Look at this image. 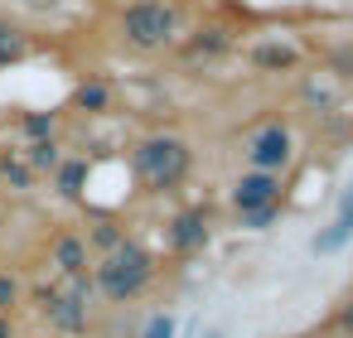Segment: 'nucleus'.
I'll use <instances>...</instances> for the list:
<instances>
[{
    "mask_svg": "<svg viewBox=\"0 0 353 338\" xmlns=\"http://www.w3.org/2000/svg\"><path fill=\"white\" fill-rule=\"evenodd\" d=\"M88 275H92L97 299H107L112 309H126V304H136L141 295L155 290V280H160V256H155L141 237H126L117 251L97 256Z\"/></svg>",
    "mask_w": 353,
    "mask_h": 338,
    "instance_id": "1",
    "label": "nucleus"
},
{
    "mask_svg": "<svg viewBox=\"0 0 353 338\" xmlns=\"http://www.w3.org/2000/svg\"><path fill=\"white\" fill-rule=\"evenodd\" d=\"M131 174L145 184V193H174L194 174V145L184 136H174V131H155V136L136 140Z\"/></svg>",
    "mask_w": 353,
    "mask_h": 338,
    "instance_id": "2",
    "label": "nucleus"
},
{
    "mask_svg": "<svg viewBox=\"0 0 353 338\" xmlns=\"http://www.w3.org/2000/svg\"><path fill=\"white\" fill-rule=\"evenodd\" d=\"M121 30V44L136 49V54H160V49H174L184 39V10L174 0H131L117 20Z\"/></svg>",
    "mask_w": 353,
    "mask_h": 338,
    "instance_id": "3",
    "label": "nucleus"
},
{
    "mask_svg": "<svg viewBox=\"0 0 353 338\" xmlns=\"http://www.w3.org/2000/svg\"><path fill=\"white\" fill-rule=\"evenodd\" d=\"M242 155H247V169L285 179V169L295 165V136H290V126H285V121H266L261 131H252V136H247Z\"/></svg>",
    "mask_w": 353,
    "mask_h": 338,
    "instance_id": "4",
    "label": "nucleus"
},
{
    "mask_svg": "<svg viewBox=\"0 0 353 338\" xmlns=\"http://www.w3.org/2000/svg\"><path fill=\"white\" fill-rule=\"evenodd\" d=\"M34 309L44 314V324L54 328V333H68V338H78V333H88L92 328V309L97 304H88V299H78L63 280L59 285H44V290H34Z\"/></svg>",
    "mask_w": 353,
    "mask_h": 338,
    "instance_id": "5",
    "label": "nucleus"
},
{
    "mask_svg": "<svg viewBox=\"0 0 353 338\" xmlns=\"http://www.w3.org/2000/svg\"><path fill=\"white\" fill-rule=\"evenodd\" d=\"M213 242V208L208 203H189L165 222V251L170 256H199Z\"/></svg>",
    "mask_w": 353,
    "mask_h": 338,
    "instance_id": "6",
    "label": "nucleus"
},
{
    "mask_svg": "<svg viewBox=\"0 0 353 338\" xmlns=\"http://www.w3.org/2000/svg\"><path fill=\"white\" fill-rule=\"evenodd\" d=\"M228 203H232L237 218H242V213H256V208H271V203H285V179L242 169V174L232 179V189H228Z\"/></svg>",
    "mask_w": 353,
    "mask_h": 338,
    "instance_id": "7",
    "label": "nucleus"
},
{
    "mask_svg": "<svg viewBox=\"0 0 353 338\" xmlns=\"http://www.w3.org/2000/svg\"><path fill=\"white\" fill-rule=\"evenodd\" d=\"M348 242H353V184L343 189V198H339L334 218L310 237V251H314V256H339Z\"/></svg>",
    "mask_w": 353,
    "mask_h": 338,
    "instance_id": "8",
    "label": "nucleus"
},
{
    "mask_svg": "<svg viewBox=\"0 0 353 338\" xmlns=\"http://www.w3.org/2000/svg\"><path fill=\"white\" fill-rule=\"evenodd\" d=\"M49 266L59 271V280H73V275H88L92 271V251H88V242H83V232H59L54 242H49Z\"/></svg>",
    "mask_w": 353,
    "mask_h": 338,
    "instance_id": "9",
    "label": "nucleus"
},
{
    "mask_svg": "<svg viewBox=\"0 0 353 338\" xmlns=\"http://www.w3.org/2000/svg\"><path fill=\"white\" fill-rule=\"evenodd\" d=\"M54 179V193L63 198V203H83L88 198V179H92V165L83 160V155H63V165L49 174Z\"/></svg>",
    "mask_w": 353,
    "mask_h": 338,
    "instance_id": "10",
    "label": "nucleus"
},
{
    "mask_svg": "<svg viewBox=\"0 0 353 338\" xmlns=\"http://www.w3.org/2000/svg\"><path fill=\"white\" fill-rule=\"evenodd\" d=\"M126 237H131V232H126V222H121L117 213H97V218L83 227V242H88L92 261H97V256H107V251H117Z\"/></svg>",
    "mask_w": 353,
    "mask_h": 338,
    "instance_id": "11",
    "label": "nucleus"
},
{
    "mask_svg": "<svg viewBox=\"0 0 353 338\" xmlns=\"http://www.w3.org/2000/svg\"><path fill=\"white\" fill-rule=\"evenodd\" d=\"M252 68L256 73H290V68H300V49L295 44H281V39L256 44L252 49Z\"/></svg>",
    "mask_w": 353,
    "mask_h": 338,
    "instance_id": "12",
    "label": "nucleus"
},
{
    "mask_svg": "<svg viewBox=\"0 0 353 338\" xmlns=\"http://www.w3.org/2000/svg\"><path fill=\"white\" fill-rule=\"evenodd\" d=\"M34 169L25 165V150H0V184L10 193H34Z\"/></svg>",
    "mask_w": 353,
    "mask_h": 338,
    "instance_id": "13",
    "label": "nucleus"
},
{
    "mask_svg": "<svg viewBox=\"0 0 353 338\" xmlns=\"http://www.w3.org/2000/svg\"><path fill=\"white\" fill-rule=\"evenodd\" d=\"M228 49H232V34H228L223 25H208V30H199V34L184 44V54H189L194 63H199V59L208 63V59H218V54H228Z\"/></svg>",
    "mask_w": 353,
    "mask_h": 338,
    "instance_id": "14",
    "label": "nucleus"
},
{
    "mask_svg": "<svg viewBox=\"0 0 353 338\" xmlns=\"http://www.w3.org/2000/svg\"><path fill=\"white\" fill-rule=\"evenodd\" d=\"M59 121H63V112H25V116H20L25 145H34V140H59Z\"/></svg>",
    "mask_w": 353,
    "mask_h": 338,
    "instance_id": "15",
    "label": "nucleus"
},
{
    "mask_svg": "<svg viewBox=\"0 0 353 338\" xmlns=\"http://www.w3.org/2000/svg\"><path fill=\"white\" fill-rule=\"evenodd\" d=\"M73 112H83V116H102V112H112V87H107V83H78V92H73Z\"/></svg>",
    "mask_w": 353,
    "mask_h": 338,
    "instance_id": "16",
    "label": "nucleus"
},
{
    "mask_svg": "<svg viewBox=\"0 0 353 338\" xmlns=\"http://www.w3.org/2000/svg\"><path fill=\"white\" fill-rule=\"evenodd\" d=\"M30 54V34L15 25V20H0V68H10Z\"/></svg>",
    "mask_w": 353,
    "mask_h": 338,
    "instance_id": "17",
    "label": "nucleus"
},
{
    "mask_svg": "<svg viewBox=\"0 0 353 338\" xmlns=\"http://www.w3.org/2000/svg\"><path fill=\"white\" fill-rule=\"evenodd\" d=\"M25 165L34 174H54L63 165V140H34V145H25Z\"/></svg>",
    "mask_w": 353,
    "mask_h": 338,
    "instance_id": "18",
    "label": "nucleus"
},
{
    "mask_svg": "<svg viewBox=\"0 0 353 338\" xmlns=\"http://www.w3.org/2000/svg\"><path fill=\"white\" fill-rule=\"evenodd\" d=\"M25 304V280H20V271H0V314H10L15 319V309Z\"/></svg>",
    "mask_w": 353,
    "mask_h": 338,
    "instance_id": "19",
    "label": "nucleus"
},
{
    "mask_svg": "<svg viewBox=\"0 0 353 338\" xmlns=\"http://www.w3.org/2000/svg\"><path fill=\"white\" fill-rule=\"evenodd\" d=\"M174 333H179L174 314H170V309H160V314H150V319H145V328H141L136 338H174Z\"/></svg>",
    "mask_w": 353,
    "mask_h": 338,
    "instance_id": "20",
    "label": "nucleus"
},
{
    "mask_svg": "<svg viewBox=\"0 0 353 338\" xmlns=\"http://www.w3.org/2000/svg\"><path fill=\"white\" fill-rule=\"evenodd\" d=\"M281 208H285V203H271V208H256V213H242L237 222H242L247 232H266V227H271V222L281 218Z\"/></svg>",
    "mask_w": 353,
    "mask_h": 338,
    "instance_id": "21",
    "label": "nucleus"
},
{
    "mask_svg": "<svg viewBox=\"0 0 353 338\" xmlns=\"http://www.w3.org/2000/svg\"><path fill=\"white\" fill-rule=\"evenodd\" d=\"M334 328H339V338H353V299H343V304H339V319H334Z\"/></svg>",
    "mask_w": 353,
    "mask_h": 338,
    "instance_id": "22",
    "label": "nucleus"
},
{
    "mask_svg": "<svg viewBox=\"0 0 353 338\" xmlns=\"http://www.w3.org/2000/svg\"><path fill=\"white\" fill-rule=\"evenodd\" d=\"M0 338H20V333H15V319H10V314H0Z\"/></svg>",
    "mask_w": 353,
    "mask_h": 338,
    "instance_id": "23",
    "label": "nucleus"
},
{
    "mask_svg": "<svg viewBox=\"0 0 353 338\" xmlns=\"http://www.w3.org/2000/svg\"><path fill=\"white\" fill-rule=\"evenodd\" d=\"M203 338H223V333H218V328H213V333H203Z\"/></svg>",
    "mask_w": 353,
    "mask_h": 338,
    "instance_id": "24",
    "label": "nucleus"
}]
</instances>
